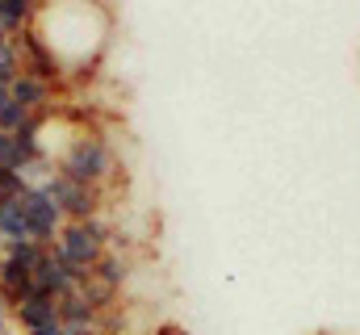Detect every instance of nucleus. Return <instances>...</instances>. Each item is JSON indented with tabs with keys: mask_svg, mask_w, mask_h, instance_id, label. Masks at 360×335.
I'll list each match as a JSON object with an SVG mask.
<instances>
[{
	"mask_svg": "<svg viewBox=\"0 0 360 335\" xmlns=\"http://www.w3.org/2000/svg\"><path fill=\"white\" fill-rule=\"evenodd\" d=\"M30 30L42 38V46L51 51V59L59 63V72L68 80V76H84L96 68V59L109 42L113 17L96 0H38Z\"/></svg>",
	"mask_w": 360,
	"mask_h": 335,
	"instance_id": "1",
	"label": "nucleus"
},
{
	"mask_svg": "<svg viewBox=\"0 0 360 335\" xmlns=\"http://www.w3.org/2000/svg\"><path fill=\"white\" fill-rule=\"evenodd\" d=\"M55 172H63V176H72V180H80V184H92V189H109V180L117 176V156H113V147H109V139L105 134H96L89 126H80V130H72L68 134V143L55 151Z\"/></svg>",
	"mask_w": 360,
	"mask_h": 335,
	"instance_id": "2",
	"label": "nucleus"
},
{
	"mask_svg": "<svg viewBox=\"0 0 360 335\" xmlns=\"http://www.w3.org/2000/svg\"><path fill=\"white\" fill-rule=\"evenodd\" d=\"M109 239H113V227L105 222V214H92V218H80V222H63L55 248L63 251V260L80 277H89L92 268L101 264V255L109 251Z\"/></svg>",
	"mask_w": 360,
	"mask_h": 335,
	"instance_id": "3",
	"label": "nucleus"
},
{
	"mask_svg": "<svg viewBox=\"0 0 360 335\" xmlns=\"http://www.w3.org/2000/svg\"><path fill=\"white\" fill-rule=\"evenodd\" d=\"M42 189H46V197L63 210V218H68V222L92 218V214H101V206H105V193H101V189L80 184V180L63 176V172H51V176L42 180Z\"/></svg>",
	"mask_w": 360,
	"mask_h": 335,
	"instance_id": "4",
	"label": "nucleus"
},
{
	"mask_svg": "<svg viewBox=\"0 0 360 335\" xmlns=\"http://www.w3.org/2000/svg\"><path fill=\"white\" fill-rule=\"evenodd\" d=\"M17 206H21V214H25V227H30V239L34 244H42V248H51L55 239H59V231H63V210L46 197V189L42 184H25V193L17 197Z\"/></svg>",
	"mask_w": 360,
	"mask_h": 335,
	"instance_id": "5",
	"label": "nucleus"
},
{
	"mask_svg": "<svg viewBox=\"0 0 360 335\" xmlns=\"http://www.w3.org/2000/svg\"><path fill=\"white\" fill-rule=\"evenodd\" d=\"M76 285H80V272L63 260V251L51 244L46 255H42V264L34 268V289H38V293H51V298L59 302V298L76 293Z\"/></svg>",
	"mask_w": 360,
	"mask_h": 335,
	"instance_id": "6",
	"label": "nucleus"
},
{
	"mask_svg": "<svg viewBox=\"0 0 360 335\" xmlns=\"http://www.w3.org/2000/svg\"><path fill=\"white\" fill-rule=\"evenodd\" d=\"M30 293H34V272L0 255V306L4 310H17Z\"/></svg>",
	"mask_w": 360,
	"mask_h": 335,
	"instance_id": "7",
	"label": "nucleus"
},
{
	"mask_svg": "<svg viewBox=\"0 0 360 335\" xmlns=\"http://www.w3.org/2000/svg\"><path fill=\"white\" fill-rule=\"evenodd\" d=\"M8 101H17L21 109H30V113H46L51 105H55V84L38 80V76H17V80L8 84Z\"/></svg>",
	"mask_w": 360,
	"mask_h": 335,
	"instance_id": "8",
	"label": "nucleus"
},
{
	"mask_svg": "<svg viewBox=\"0 0 360 335\" xmlns=\"http://www.w3.org/2000/svg\"><path fill=\"white\" fill-rule=\"evenodd\" d=\"M13 319H17L25 331H34V327H46V323H55V319H59V302H55L51 293H38V289H34V293H30V298H25L17 310H13Z\"/></svg>",
	"mask_w": 360,
	"mask_h": 335,
	"instance_id": "9",
	"label": "nucleus"
},
{
	"mask_svg": "<svg viewBox=\"0 0 360 335\" xmlns=\"http://www.w3.org/2000/svg\"><path fill=\"white\" fill-rule=\"evenodd\" d=\"M34 13H38V0H0V34L4 38H17L34 25Z\"/></svg>",
	"mask_w": 360,
	"mask_h": 335,
	"instance_id": "10",
	"label": "nucleus"
},
{
	"mask_svg": "<svg viewBox=\"0 0 360 335\" xmlns=\"http://www.w3.org/2000/svg\"><path fill=\"white\" fill-rule=\"evenodd\" d=\"M105 315L101 310H92L89 302L80 298V289L76 293H68V298H59V323L63 327H80V323H101Z\"/></svg>",
	"mask_w": 360,
	"mask_h": 335,
	"instance_id": "11",
	"label": "nucleus"
},
{
	"mask_svg": "<svg viewBox=\"0 0 360 335\" xmlns=\"http://www.w3.org/2000/svg\"><path fill=\"white\" fill-rule=\"evenodd\" d=\"M21 239H30V227H25V214L17 206V197L0 201V244H21Z\"/></svg>",
	"mask_w": 360,
	"mask_h": 335,
	"instance_id": "12",
	"label": "nucleus"
},
{
	"mask_svg": "<svg viewBox=\"0 0 360 335\" xmlns=\"http://www.w3.org/2000/svg\"><path fill=\"white\" fill-rule=\"evenodd\" d=\"M0 255L34 272V268L42 264V255H46V248H42V244H34V239H21V244H0Z\"/></svg>",
	"mask_w": 360,
	"mask_h": 335,
	"instance_id": "13",
	"label": "nucleus"
},
{
	"mask_svg": "<svg viewBox=\"0 0 360 335\" xmlns=\"http://www.w3.org/2000/svg\"><path fill=\"white\" fill-rule=\"evenodd\" d=\"M0 172H30V160L21 156V147H17V139L13 134H0Z\"/></svg>",
	"mask_w": 360,
	"mask_h": 335,
	"instance_id": "14",
	"label": "nucleus"
},
{
	"mask_svg": "<svg viewBox=\"0 0 360 335\" xmlns=\"http://www.w3.org/2000/svg\"><path fill=\"white\" fill-rule=\"evenodd\" d=\"M38 113H30V109H21L17 101H8L4 109H0V134H17L21 126H30Z\"/></svg>",
	"mask_w": 360,
	"mask_h": 335,
	"instance_id": "15",
	"label": "nucleus"
},
{
	"mask_svg": "<svg viewBox=\"0 0 360 335\" xmlns=\"http://www.w3.org/2000/svg\"><path fill=\"white\" fill-rule=\"evenodd\" d=\"M17 76H21V55L8 38V42H0V84H13Z\"/></svg>",
	"mask_w": 360,
	"mask_h": 335,
	"instance_id": "16",
	"label": "nucleus"
},
{
	"mask_svg": "<svg viewBox=\"0 0 360 335\" xmlns=\"http://www.w3.org/2000/svg\"><path fill=\"white\" fill-rule=\"evenodd\" d=\"M25 335H68V327L55 319V323H46V327H34V331H25Z\"/></svg>",
	"mask_w": 360,
	"mask_h": 335,
	"instance_id": "17",
	"label": "nucleus"
},
{
	"mask_svg": "<svg viewBox=\"0 0 360 335\" xmlns=\"http://www.w3.org/2000/svg\"><path fill=\"white\" fill-rule=\"evenodd\" d=\"M8 105V84H0V109Z\"/></svg>",
	"mask_w": 360,
	"mask_h": 335,
	"instance_id": "18",
	"label": "nucleus"
},
{
	"mask_svg": "<svg viewBox=\"0 0 360 335\" xmlns=\"http://www.w3.org/2000/svg\"><path fill=\"white\" fill-rule=\"evenodd\" d=\"M0 335H8V319H4V306H0Z\"/></svg>",
	"mask_w": 360,
	"mask_h": 335,
	"instance_id": "19",
	"label": "nucleus"
},
{
	"mask_svg": "<svg viewBox=\"0 0 360 335\" xmlns=\"http://www.w3.org/2000/svg\"><path fill=\"white\" fill-rule=\"evenodd\" d=\"M160 335H180V327H164V331H160Z\"/></svg>",
	"mask_w": 360,
	"mask_h": 335,
	"instance_id": "20",
	"label": "nucleus"
}]
</instances>
